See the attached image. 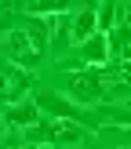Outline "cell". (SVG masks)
Listing matches in <instances>:
<instances>
[{
	"label": "cell",
	"mask_w": 131,
	"mask_h": 149,
	"mask_svg": "<svg viewBox=\"0 0 131 149\" xmlns=\"http://www.w3.org/2000/svg\"><path fill=\"white\" fill-rule=\"evenodd\" d=\"M22 11H26L29 18H55V15H66V11H73V7L62 4V0H33V4H22Z\"/></svg>",
	"instance_id": "9"
},
{
	"label": "cell",
	"mask_w": 131,
	"mask_h": 149,
	"mask_svg": "<svg viewBox=\"0 0 131 149\" xmlns=\"http://www.w3.org/2000/svg\"><path fill=\"white\" fill-rule=\"evenodd\" d=\"M102 149H131V127H98Z\"/></svg>",
	"instance_id": "10"
},
{
	"label": "cell",
	"mask_w": 131,
	"mask_h": 149,
	"mask_svg": "<svg viewBox=\"0 0 131 149\" xmlns=\"http://www.w3.org/2000/svg\"><path fill=\"white\" fill-rule=\"evenodd\" d=\"M77 58H80L84 69H106V62L113 58V55H109V36L106 33H95L91 40H84L77 47Z\"/></svg>",
	"instance_id": "6"
},
{
	"label": "cell",
	"mask_w": 131,
	"mask_h": 149,
	"mask_svg": "<svg viewBox=\"0 0 131 149\" xmlns=\"http://www.w3.org/2000/svg\"><path fill=\"white\" fill-rule=\"evenodd\" d=\"M98 33V4H80L73 11V44H84Z\"/></svg>",
	"instance_id": "7"
},
{
	"label": "cell",
	"mask_w": 131,
	"mask_h": 149,
	"mask_svg": "<svg viewBox=\"0 0 131 149\" xmlns=\"http://www.w3.org/2000/svg\"><path fill=\"white\" fill-rule=\"evenodd\" d=\"M84 138V127L80 124H66V120H55V116H47V120H36L29 131H22V142L29 149H55V146H73Z\"/></svg>",
	"instance_id": "2"
},
{
	"label": "cell",
	"mask_w": 131,
	"mask_h": 149,
	"mask_svg": "<svg viewBox=\"0 0 131 149\" xmlns=\"http://www.w3.org/2000/svg\"><path fill=\"white\" fill-rule=\"evenodd\" d=\"M33 102H36V109H40V113L55 116V120L80 124V127H91V131L102 127V120H98V113H95V109H84V106H77L73 98H62V95H55V91H40Z\"/></svg>",
	"instance_id": "3"
},
{
	"label": "cell",
	"mask_w": 131,
	"mask_h": 149,
	"mask_svg": "<svg viewBox=\"0 0 131 149\" xmlns=\"http://www.w3.org/2000/svg\"><path fill=\"white\" fill-rule=\"evenodd\" d=\"M66 95H69L77 106H84V109H91L95 102L120 98L109 69H77V73H69V77H66Z\"/></svg>",
	"instance_id": "1"
},
{
	"label": "cell",
	"mask_w": 131,
	"mask_h": 149,
	"mask_svg": "<svg viewBox=\"0 0 131 149\" xmlns=\"http://www.w3.org/2000/svg\"><path fill=\"white\" fill-rule=\"evenodd\" d=\"M29 84H33V77L26 69H18L11 62H0V98H7V106L11 102H22V95H26Z\"/></svg>",
	"instance_id": "5"
},
{
	"label": "cell",
	"mask_w": 131,
	"mask_h": 149,
	"mask_svg": "<svg viewBox=\"0 0 131 149\" xmlns=\"http://www.w3.org/2000/svg\"><path fill=\"white\" fill-rule=\"evenodd\" d=\"M0 51H4V62L18 65V69H26V73L33 69V65L40 62L44 55H47V51H40V47H36V40L26 33V26H22V22H18V26H11V29L4 33V40H0Z\"/></svg>",
	"instance_id": "4"
},
{
	"label": "cell",
	"mask_w": 131,
	"mask_h": 149,
	"mask_svg": "<svg viewBox=\"0 0 131 149\" xmlns=\"http://www.w3.org/2000/svg\"><path fill=\"white\" fill-rule=\"evenodd\" d=\"M36 120H40V109H36V102H33V98H22V102H11V106H4V124H7V127L29 131Z\"/></svg>",
	"instance_id": "8"
}]
</instances>
